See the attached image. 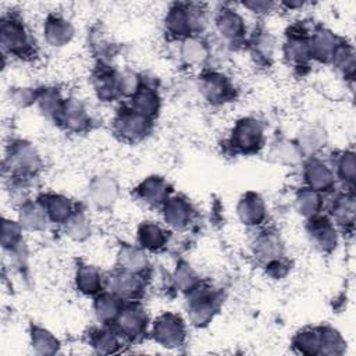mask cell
<instances>
[{
	"label": "cell",
	"mask_w": 356,
	"mask_h": 356,
	"mask_svg": "<svg viewBox=\"0 0 356 356\" xmlns=\"http://www.w3.org/2000/svg\"><path fill=\"white\" fill-rule=\"evenodd\" d=\"M203 10L196 4H175L165 18L167 29L177 36H188L200 28Z\"/></svg>",
	"instance_id": "cell-1"
},
{
	"label": "cell",
	"mask_w": 356,
	"mask_h": 356,
	"mask_svg": "<svg viewBox=\"0 0 356 356\" xmlns=\"http://www.w3.org/2000/svg\"><path fill=\"white\" fill-rule=\"evenodd\" d=\"M1 46L4 51L15 56H26L31 50L29 35L22 24V21L17 17L8 15L1 18Z\"/></svg>",
	"instance_id": "cell-2"
},
{
	"label": "cell",
	"mask_w": 356,
	"mask_h": 356,
	"mask_svg": "<svg viewBox=\"0 0 356 356\" xmlns=\"http://www.w3.org/2000/svg\"><path fill=\"white\" fill-rule=\"evenodd\" d=\"M39 157L29 143L18 140L10 145L6 156V164L10 168V172L25 177L33 174L39 168Z\"/></svg>",
	"instance_id": "cell-3"
},
{
	"label": "cell",
	"mask_w": 356,
	"mask_h": 356,
	"mask_svg": "<svg viewBox=\"0 0 356 356\" xmlns=\"http://www.w3.org/2000/svg\"><path fill=\"white\" fill-rule=\"evenodd\" d=\"M218 298L217 293L213 292L209 288H196L191 289V298H189V306L188 313L191 314V320L200 325L206 324L217 310Z\"/></svg>",
	"instance_id": "cell-4"
},
{
	"label": "cell",
	"mask_w": 356,
	"mask_h": 356,
	"mask_svg": "<svg viewBox=\"0 0 356 356\" xmlns=\"http://www.w3.org/2000/svg\"><path fill=\"white\" fill-rule=\"evenodd\" d=\"M263 128L253 118L241 120L232 131V145L243 153L254 152L261 146Z\"/></svg>",
	"instance_id": "cell-5"
},
{
	"label": "cell",
	"mask_w": 356,
	"mask_h": 356,
	"mask_svg": "<svg viewBox=\"0 0 356 356\" xmlns=\"http://www.w3.org/2000/svg\"><path fill=\"white\" fill-rule=\"evenodd\" d=\"M114 127L117 134H120L124 139L136 140L143 138L149 131V118L139 114L134 108L122 110L118 113Z\"/></svg>",
	"instance_id": "cell-6"
},
{
	"label": "cell",
	"mask_w": 356,
	"mask_h": 356,
	"mask_svg": "<svg viewBox=\"0 0 356 356\" xmlns=\"http://www.w3.org/2000/svg\"><path fill=\"white\" fill-rule=\"evenodd\" d=\"M154 338L164 346H178L185 338L182 320L175 314H164L154 324Z\"/></svg>",
	"instance_id": "cell-7"
},
{
	"label": "cell",
	"mask_w": 356,
	"mask_h": 356,
	"mask_svg": "<svg viewBox=\"0 0 356 356\" xmlns=\"http://www.w3.org/2000/svg\"><path fill=\"white\" fill-rule=\"evenodd\" d=\"M216 24L220 33L229 40H236L245 33V24L242 17L232 8L222 7L217 14Z\"/></svg>",
	"instance_id": "cell-8"
},
{
	"label": "cell",
	"mask_w": 356,
	"mask_h": 356,
	"mask_svg": "<svg viewBox=\"0 0 356 356\" xmlns=\"http://www.w3.org/2000/svg\"><path fill=\"white\" fill-rule=\"evenodd\" d=\"M231 86L225 76L221 74L210 72L202 76L200 79V90L204 97L210 102H224L231 95Z\"/></svg>",
	"instance_id": "cell-9"
},
{
	"label": "cell",
	"mask_w": 356,
	"mask_h": 356,
	"mask_svg": "<svg viewBox=\"0 0 356 356\" xmlns=\"http://www.w3.org/2000/svg\"><path fill=\"white\" fill-rule=\"evenodd\" d=\"M117 323L127 337H138L146 328V314L142 309L129 306L127 309H121L117 316Z\"/></svg>",
	"instance_id": "cell-10"
},
{
	"label": "cell",
	"mask_w": 356,
	"mask_h": 356,
	"mask_svg": "<svg viewBox=\"0 0 356 356\" xmlns=\"http://www.w3.org/2000/svg\"><path fill=\"white\" fill-rule=\"evenodd\" d=\"M74 35V29L71 24L58 17V15H49L44 24V38L53 46H63L70 42Z\"/></svg>",
	"instance_id": "cell-11"
},
{
	"label": "cell",
	"mask_w": 356,
	"mask_h": 356,
	"mask_svg": "<svg viewBox=\"0 0 356 356\" xmlns=\"http://www.w3.org/2000/svg\"><path fill=\"white\" fill-rule=\"evenodd\" d=\"M238 214L245 224L254 225L264 218L266 207L259 195L248 193L238 204Z\"/></svg>",
	"instance_id": "cell-12"
},
{
	"label": "cell",
	"mask_w": 356,
	"mask_h": 356,
	"mask_svg": "<svg viewBox=\"0 0 356 356\" xmlns=\"http://www.w3.org/2000/svg\"><path fill=\"white\" fill-rule=\"evenodd\" d=\"M309 235L316 242V245H318L323 250L335 248V243H337L335 231L331 222L325 218H321V217L312 218L309 224Z\"/></svg>",
	"instance_id": "cell-13"
},
{
	"label": "cell",
	"mask_w": 356,
	"mask_h": 356,
	"mask_svg": "<svg viewBox=\"0 0 356 356\" xmlns=\"http://www.w3.org/2000/svg\"><path fill=\"white\" fill-rule=\"evenodd\" d=\"M61 122L72 131H81L88 125V115L85 113V108L78 103L76 100H68L63 104L58 115Z\"/></svg>",
	"instance_id": "cell-14"
},
{
	"label": "cell",
	"mask_w": 356,
	"mask_h": 356,
	"mask_svg": "<svg viewBox=\"0 0 356 356\" xmlns=\"http://www.w3.org/2000/svg\"><path fill=\"white\" fill-rule=\"evenodd\" d=\"M164 218L174 228H182L191 220V206L185 199H168L164 206Z\"/></svg>",
	"instance_id": "cell-15"
},
{
	"label": "cell",
	"mask_w": 356,
	"mask_h": 356,
	"mask_svg": "<svg viewBox=\"0 0 356 356\" xmlns=\"http://www.w3.org/2000/svg\"><path fill=\"white\" fill-rule=\"evenodd\" d=\"M160 106V99L156 90L147 86H140L132 95V108L139 114L150 118L153 117Z\"/></svg>",
	"instance_id": "cell-16"
},
{
	"label": "cell",
	"mask_w": 356,
	"mask_h": 356,
	"mask_svg": "<svg viewBox=\"0 0 356 356\" xmlns=\"http://www.w3.org/2000/svg\"><path fill=\"white\" fill-rule=\"evenodd\" d=\"M306 181L313 191H327L332 185V174L327 165L318 160H312L306 165Z\"/></svg>",
	"instance_id": "cell-17"
},
{
	"label": "cell",
	"mask_w": 356,
	"mask_h": 356,
	"mask_svg": "<svg viewBox=\"0 0 356 356\" xmlns=\"http://www.w3.org/2000/svg\"><path fill=\"white\" fill-rule=\"evenodd\" d=\"M95 89L100 99L111 100L120 92V76H117L110 68H100L95 76Z\"/></svg>",
	"instance_id": "cell-18"
},
{
	"label": "cell",
	"mask_w": 356,
	"mask_h": 356,
	"mask_svg": "<svg viewBox=\"0 0 356 356\" xmlns=\"http://www.w3.org/2000/svg\"><path fill=\"white\" fill-rule=\"evenodd\" d=\"M138 193L149 204H160L165 202L168 195V185L159 177L147 178L139 188Z\"/></svg>",
	"instance_id": "cell-19"
},
{
	"label": "cell",
	"mask_w": 356,
	"mask_h": 356,
	"mask_svg": "<svg viewBox=\"0 0 356 356\" xmlns=\"http://www.w3.org/2000/svg\"><path fill=\"white\" fill-rule=\"evenodd\" d=\"M108 286L114 295L121 298H132L139 292V281L136 280L134 273L125 270H122V273L113 275L110 278Z\"/></svg>",
	"instance_id": "cell-20"
},
{
	"label": "cell",
	"mask_w": 356,
	"mask_h": 356,
	"mask_svg": "<svg viewBox=\"0 0 356 356\" xmlns=\"http://www.w3.org/2000/svg\"><path fill=\"white\" fill-rule=\"evenodd\" d=\"M46 214L56 222H65L72 216V207L68 199L60 195L46 196V200L40 203Z\"/></svg>",
	"instance_id": "cell-21"
},
{
	"label": "cell",
	"mask_w": 356,
	"mask_h": 356,
	"mask_svg": "<svg viewBox=\"0 0 356 356\" xmlns=\"http://www.w3.org/2000/svg\"><path fill=\"white\" fill-rule=\"evenodd\" d=\"M117 196L115 182L108 177L97 178L92 185V197L96 204L106 207L110 206Z\"/></svg>",
	"instance_id": "cell-22"
},
{
	"label": "cell",
	"mask_w": 356,
	"mask_h": 356,
	"mask_svg": "<svg viewBox=\"0 0 356 356\" xmlns=\"http://www.w3.org/2000/svg\"><path fill=\"white\" fill-rule=\"evenodd\" d=\"M76 286L88 295L97 293L102 289V275L90 266H81L76 271Z\"/></svg>",
	"instance_id": "cell-23"
},
{
	"label": "cell",
	"mask_w": 356,
	"mask_h": 356,
	"mask_svg": "<svg viewBox=\"0 0 356 356\" xmlns=\"http://www.w3.org/2000/svg\"><path fill=\"white\" fill-rule=\"evenodd\" d=\"M46 216L42 204L25 203L19 211V221L28 229H40L46 225Z\"/></svg>",
	"instance_id": "cell-24"
},
{
	"label": "cell",
	"mask_w": 356,
	"mask_h": 356,
	"mask_svg": "<svg viewBox=\"0 0 356 356\" xmlns=\"http://www.w3.org/2000/svg\"><path fill=\"white\" fill-rule=\"evenodd\" d=\"M167 241L165 232L156 224H143L139 229V242L143 248L150 250H157L164 246Z\"/></svg>",
	"instance_id": "cell-25"
},
{
	"label": "cell",
	"mask_w": 356,
	"mask_h": 356,
	"mask_svg": "<svg viewBox=\"0 0 356 356\" xmlns=\"http://www.w3.org/2000/svg\"><path fill=\"white\" fill-rule=\"evenodd\" d=\"M310 46V56L316 57H330L335 49V38L328 31H317L313 38L309 40Z\"/></svg>",
	"instance_id": "cell-26"
},
{
	"label": "cell",
	"mask_w": 356,
	"mask_h": 356,
	"mask_svg": "<svg viewBox=\"0 0 356 356\" xmlns=\"http://www.w3.org/2000/svg\"><path fill=\"white\" fill-rule=\"evenodd\" d=\"M120 263L122 266V270L136 274L146 267L147 260L140 250L131 246H125L120 253Z\"/></svg>",
	"instance_id": "cell-27"
},
{
	"label": "cell",
	"mask_w": 356,
	"mask_h": 356,
	"mask_svg": "<svg viewBox=\"0 0 356 356\" xmlns=\"http://www.w3.org/2000/svg\"><path fill=\"white\" fill-rule=\"evenodd\" d=\"M95 309H96V314L100 320L108 321V320H113L118 316L120 303H118V299L114 295L104 293V295H100L96 299Z\"/></svg>",
	"instance_id": "cell-28"
},
{
	"label": "cell",
	"mask_w": 356,
	"mask_h": 356,
	"mask_svg": "<svg viewBox=\"0 0 356 356\" xmlns=\"http://www.w3.org/2000/svg\"><path fill=\"white\" fill-rule=\"evenodd\" d=\"M256 252L259 253V257H263L267 261L278 259L281 254V243L278 236L274 234H266L260 236L256 245Z\"/></svg>",
	"instance_id": "cell-29"
},
{
	"label": "cell",
	"mask_w": 356,
	"mask_h": 356,
	"mask_svg": "<svg viewBox=\"0 0 356 356\" xmlns=\"http://www.w3.org/2000/svg\"><path fill=\"white\" fill-rule=\"evenodd\" d=\"M296 207L303 216H316L317 210L320 209V196L317 195V191L307 188L299 192L296 197Z\"/></svg>",
	"instance_id": "cell-30"
},
{
	"label": "cell",
	"mask_w": 356,
	"mask_h": 356,
	"mask_svg": "<svg viewBox=\"0 0 356 356\" xmlns=\"http://www.w3.org/2000/svg\"><path fill=\"white\" fill-rule=\"evenodd\" d=\"M181 53L188 63H202L207 57V47L204 46L203 42L193 38H188L184 42Z\"/></svg>",
	"instance_id": "cell-31"
},
{
	"label": "cell",
	"mask_w": 356,
	"mask_h": 356,
	"mask_svg": "<svg viewBox=\"0 0 356 356\" xmlns=\"http://www.w3.org/2000/svg\"><path fill=\"white\" fill-rule=\"evenodd\" d=\"M38 100L40 103V107L42 110L46 113V114H51V115H58L61 107H63V103L57 95L56 90L53 89H46V90H42L39 95H38Z\"/></svg>",
	"instance_id": "cell-32"
},
{
	"label": "cell",
	"mask_w": 356,
	"mask_h": 356,
	"mask_svg": "<svg viewBox=\"0 0 356 356\" xmlns=\"http://www.w3.org/2000/svg\"><path fill=\"white\" fill-rule=\"evenodd\" d=\"M21 243V228L17 222L4 220L3 222V246L14 250Z\"/></svg>",
	"instance_id": "cell-33"
},
{
	"label": "cell",
	"mask_w": 356,
	"mask_h": 356,
	"mask_svg": "<svg viewBox=\"0 0 356 356\" xmlns=\"http://www.w3.org/2000/svg\"><path fill=\"white\" fill-rule=\"evenodd\" d=\"M32 345H35L40 353H50L54 352V345H57V341L47 331L35 327L32 330Z\"/></svg>",
	"instance_id": "cell-34"
},
{
	"label": "cell",
	"mask_w": 356,
	"mask_h": 356,
	"mask_svg": "<svg viewBox=\"0 0 356 356\" xmlns=\"http://www.w3.org/2000/svg\"><path fill=\"white\" fill-rule=\"evenodd\" d=\"M67 231L71 236L76 238V239H82L88 235L89 232V225H88V220L82 213H75L72 214L67 221Z\"/></svg>",
	"instance_id": "cell-35"
},
{
	"label": "cell",
	"mask_w": 356,
	"mask_h": 356,
	"mask_svg": "<svg viewBox=\"0 0 356 356\" xmlns=\"http://www.w3.org/2000/svg\"><path fill=\"white\" fill-rule=\"evenodd\" d=\"M353 199L352 197H338L334 204L332 214L339 222H350L353 221Z\"/></svg>",
	"instance_id": "cell-36"
},
{
	"label": "cell",
	"mask_w": 356,
	"mask_h": 356,
	"mask_svg": "<svg viewBox=\"0 0 356 356\" xmlns=\"http://www.w3.org/2000/svg\"><path fill=\"white\" fill-rule=\"evenodd\" d=\"M295 345L299 346L302 353H316L317 348L320 346V337L314 331L300 332L295 339Z\"/></svg>",
	"instance_id": "cell-37"
},
{
	"label": "cell",
	"mask_w": 356,
	"mask_h": 356,
	"mask_svg": "<svg viewBox=\"0 0 356 356\" xmlns=\"http://www.w3.org/2000/svg\"><path fill=\"white\" fill-rule=\"evenodd\" d=\"M195 282H196V278L188 266H181L179 270H177V284L182 289H189V291L193 289Z\"/></svg>",
	"instance_id": "cell-38"
},
{
	"label": "cell",
	"mask_w": 356,
	"mask_h": 356,
	"mask_svg": "<svg viewBox=\"0 0 356 356\" xmlns=\"http://www.w3.org/2000/svg\"><path fill=\"white\" fill-rule=\"evenodd\" d=\"M339 172H341L343 179H349V181L353 179L355 163H353V154L352 153H346L341 159V161H339Z\"/></svg>",
	"instance_id": "cell-39"
},
{
	"label": "cell",
	"mask_w": 356,
	"mask_h": 356,
	"mask_svg": "<svg viewBox=\"0 0 356 356\" xmlns=\"http://www.w3.org/2000/svg\"><path fill=\"white\" fill-rule=\"evenodd\" d=\"M95 345L99 346V349L102 348H108V350H113V348L117 345V339L113 335V332L108 331H100L96 337H95Z\"/></svg>",
	"instance_id": "cell-40"
},
{
	"label": "cell",
	"mask_w": 356,
	"mask_h": 356,
	"mask_svg": "<svg viewBox=\"0 0 356 356\" xmlns=\"http://www.w3.org/2000/svg\"><path fill=\"white\" fill-rule=\"evenodd\" d=\"M243 6L254 13H266L274 7V4L270 1H245Z\"/></svg>",
	"instance_id": "cell-41"
}]
</instances>
